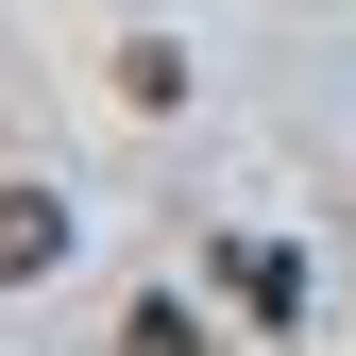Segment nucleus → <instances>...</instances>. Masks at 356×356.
Listing matches in <instances>:
<instances>
[{
    "label": "nucleus",
    "instance_id": "1",
    "mask_svg": "<svg viewBox=\"0 0 356 356\" xmlns=\"http://www.w3.org/2000/svg\"><path fill=\"white\" fill-rule=\"evenodd\" d=\"M51 254H68V204H51V187H0V289L51 272Z\"/></svg>",
    "mask_w": 356,
    "mask_h": 356
},
{
    "label": "nucleus",
    "instance_id": "2",
    "mask_svg": "<svg viewBox=\"0 0 356 356\" xmlns=\"http://www.w3.org/2000/svg\"><path fill=\"white\" fill-rule=\"evenodd\" d=\"M119 102H153V119H170V102H187V51H170V34H136V51H119Z\"/></svg>",
    "mask_w": 356,
    "mask_h": 356
},
{
    "label": "nucleus",
    "instance_id": "3",
    "mask_svg": "<svg viewBox=\"0 0 356 356\" xmlns=\"http://www.w3.org/2000/svg\"><path fill=\"white\" fill-rule=\"evenodd\" d=\"M119 356H204V323H187V305H136V323H119Z\"/></svg>",
    "mask_w": 356,
    "mask_h": 356
}]
</instances>
